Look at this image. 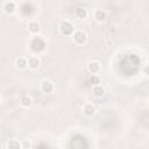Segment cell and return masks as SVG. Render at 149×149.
<instances>
[{
  "label": "cell",
  "mask_w": 149,
  "mask_h": 149,
  "mask_svg": "<svg viewBox=\"0 0 149 149\" xmlns=\"http://www.w3.org/2000/svg\"><path fill=\"white\" fill-rule=\"evenodd\" d=\"M59 30H61V33L63 34V35H66V36H69V35H73V33H74V27H73V24L70 22V21H63L61 24H59Z\"/></svg>",
  "instance_id": "6da1fadb"
},
{
  "label": "cell",
  "mask_w": 149,
  "mask_h": 149,
  "mask_svg": "<svg viewBox=\"0 0 149 149\" xmlns=\"http://www.w3.org/2000/svg\"><path fill=\"white\" fill-rule=\"evenodd\" d=\"M72 37H73L74 43H77V44H84V43L86 42V40H87V35H86L83 30H77V31H74L73 35H72Z\"/></svg>",
  "instance_id": "7a4b0ae2"
},
{
  "label": "cell",
  "mask_w": 149,
  "mask_h": 149,
  "mask_svg": "<svg viewBox=\"0 0 149 149\" xmlns=\"http://www.w3.org/2000/svg\"><path fill=\"white\" fill-rule=\"evenodd\" d=\"M54 90H55V86H54V83L51 81V80H49V79H44L42 83H41V91L43 92V93H51V92H54Z\"/></svg>",
  "instance_id": "3957f363"
},
{
  "label": "cell",
  "mask_w": 149,
  "mask_h": 149,
  "mask_svg": "<svg viewBox=\"0 0 149 149\" xmlns=\"http://www.w3.org/2000/svg\"><path fill=\"white\" fill-rule=\"evenodd\" d=\"M31 42H34V43H31V49L34 51H42L44 49V47H45L44 41L42 38H40V37H34Z\"/></svg>",
  "instance_id": "277c9868"
},
{
  "label": "cell",
  "mask_w": 149,
  "mask_h": 149,
  "mask_svg": "<svg viewBox=\"0 0 149 149\" xmlns=\"http://www.w3.org/2000/svg\"><path fill=\"white\" fill-rule=\"evenodd\" d=\"M87 69H88L90 73L97 74V73H99L101 66H100V63H99V62H97V61H91V62L88 63V65H87Z\"/></svg>",
  "instance_id": "5b68a950"
},
{
  "label": "cell",
  "mask_w": 149,
  "mask_h": 149,
  "mask_svg": "<svg viewBox=\"0 0 149 149\" xmlns=\"http://www.w3.org/2000/svg\"><path fill=\"white\" fill-rule=\"evenodd\" d=\"M15 2L14 1H5L3 3H2V9H3V12L5 13H7V14H12L14 10H15Z\"/></svg>",
  "instance_id": "8992f818"
},
{
  "label": "cell",
  "mask_w": 149,
  "mask_h": 149,
  "mask_svg": "<svg viewBox=\"0 0 149 149\" xmlns=\"http://www.w3.org/2000/svg\"><path fill=\"white\" fill-rule=\"evenodd\" d=\"M40 64H41V61H40V58L37 56H30L28 58V68L35 70V69H37L40 66Z\"/></svg>",
  "instance_id": "52a82bcc"
},
{
  "label": "cell",
  "mask_w": 149,
  "mask_h": 149,
  "mask_svg": "<svg viewBox=\"0 0 149 149\" xmlns=\"http://www.w3.org/2000/svg\"><path fill=\"white\" fill-rule=\"evenodd\" d=\"M28 29L31 34H38L40 30H41V26L37 21H30L28 23Z\"/></svg>",
  "instance_id": "ba28073f"
},
{
  "label": "cell",
  "mask_w": 149,
  "mask_h": 149,
  "mask_svg": "<svg viewBox=\"0 0 149 149\" xmlns=\"http://www.w3.org/2000/svg\"><path fill=\"white\" fill-rule=\"evenodd\" d=\"M83 112H84V114L87 115V116H93L94 113H95V108H94V106H93L92 104L87 102V104L84 105V107H83Z\"/></svg>",
  "instance_id": "9c48e42d"
},
{
  "label": "cell",
  "mask_w": 149,
  "mask_h": 149,
  "mask_svg": "<svg viewBox=\"0 0 149 149\" xmlns=\"http://www.w3.org/2000/svg\"><path fill=\"white\" fill-rule=\"evenodd\" d=\"M20 102H21V105H22L23 107H29V106H31V104H33V99H31L30 95L24 94V95L21 97Z\"/></svg>",
  "instance_id": "30bf717a"
},
{
  "label": "cell",
  "mask_w": 149,
  "mask_h": 149,
  "mask_svg": "<svg viewBox=\"0 0 149 149\" xmlns=\"http://www.w3.org/2000/svg\"><path fill=\"white\" fill-rule=\"evenodd\" d=\"M7 149H22V142L17 140H9L7 143Z\"/></svg>",
  "instance_id": "8fae6325"
},
{
  "label": "cell",
  "mask_w": 149,
  "mask_h": 149,
  "mask_svg": "<svg viewBox=\"0 0 149 149\" xmlns=\"http://www.w3.org/2000/svg\"><path fill=\"white\" fill-rule=\"evenodd\" d=\"M94 19H95L97 21H99V22L105 21V20H106V12L102 10V9H97V10L94 12Z\"/></svg>",
  "instance_id": "7c38bea8"
},
{
  "label": "cell",
  "mask_w": 149,
  "mask_h": 149,
  "mask_svg": "<svg viewBox=\"0 0 149 149\" xmlns=\"http://www.w3.org/2000/svg\"><path fill=\"white\" fill-rule=\"evenodd\" d=\"M92 93H93V95H95V97H102V95L105 94V88H104L101 85L93 86V88H92Z\"/></svg>",
  "instance_id": "4fadbf2b"
},
{
  "label": "cell",
  "mask_w": 149,
  "mask_h": 149,
  "mask_svg": "<svg viewBox=\"0 0 149 149\" xmlns=\"http://www.w3.org/2000/svg\"><path fill=\"white\" fill-rule=\"evenodd\" d=\"M74 15H76L78 19H85L86 15H87V12H86L85 8L78 7V8H76V10H74Z\"/></svg>",
  "instance_id": "5bb4252c"
},
{
  "label": "cell",
  "mask_w": 149,
  "mask_h": 149,
  "mask_svg": "<svg viewBox=\"0 0 149 149\" xmlns=\"http://www.w3.org/2000/svg\"><path fill=\"white\" fill-rule=\"evenodd\" d=\"M16 66H17L19 69H24V68H27V66H28V59L24 58V57H19V58L16 59Z\"/></svg>",
  "instance_id": "9a60e30c"
},
{
  "label": "cell",
  "mask_w": 149,
  "mask_h": 149,
  "mask_svg": "<svg viewBox=\"0 0 149 149\" xmlns=\"http://www.w3.org/2000/svg\"><path fill=\"white\" fill-rule=\"evenodd\" d=\"M99 83H100V78H99L97 74H92L91 78L88 79V84H91V85H93V86L99 85Z\"/></svg>",
  "instance_id": "2e32d148"
},
{
  "label": "cell",
  "mask_w": 149,
  "mask_h": 149,
  "mask_svg": "<svg viewBox=\"0 0 149 149\" xmlns=\"http://www.w3.org/2000/svg\"><path fill=\"white\" fill-rule=\"evenodd\" d=\"M30 147H31V144H30V141H28V140H24V141L22 142V149H30Z\"/></svg>",
  "instance_id": "e0dca14e"
},
{
  "label": "cell",
  "mask_w": 149,
  "mask_h": 149,
  "mask_svg": "<svg viewBox=\"0 0 149 149\" xmlns=\"http://www.w3.org/2000/svg\"><path fill=\"white\" fill-rule=\"evenodd\" d=\"M143 73L146 76H149V65H146V68L143 69Z\"/></svg>",
  "instance_id": "ac0fdd59"
}]
</instances>
